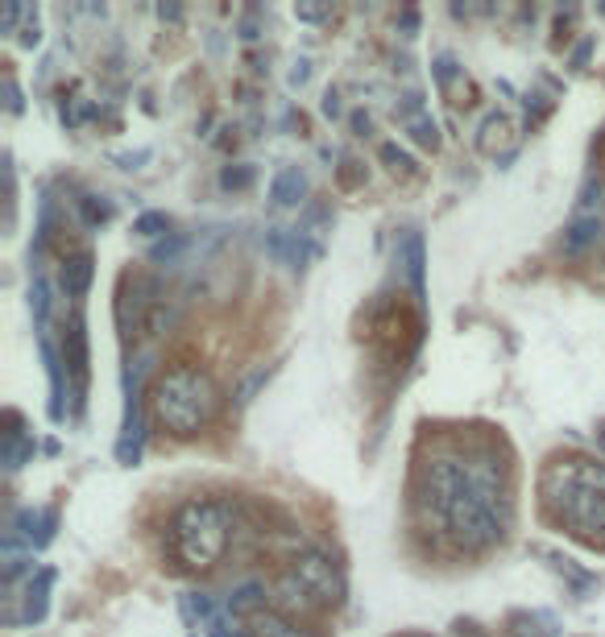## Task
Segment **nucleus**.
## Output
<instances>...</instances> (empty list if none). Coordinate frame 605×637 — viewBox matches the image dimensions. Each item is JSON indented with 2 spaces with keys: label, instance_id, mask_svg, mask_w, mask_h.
Segmentation results:
<instances>
[{
  "label": "nucleus",
  "instance_id": "ddd939ff",
  "mask_svg": "<svg viewBox=\"0 0 605 637\" xmlns=\"http://www.w3.org/2000/svg\"><path fill=\"white\" fill-rule=\"evenodd\" d=\"M266 588L262 584H240L233 596H228V613H262L266 608Z\"/></svg>",
  "mask_w": 605,
  "mask_h": 637
},
{
  "label": "nucleus",
  "instance_id": "7c9ffc66",
  "mask_svg": "<svg viewBox=\"0 0 605 637\" xmlns=\"http://www.w3.org/2000/svg\"><path fill=\"white\" fill-rule=\"evenodd\" d=\"M597 448H602V455H605V422L597 427Z\"/></svg>",
  "mask_w": 605,
  "mask_h": 637
},
{
  "label": "nucleus",
  "instance_id": "9d476101",
  "mask_svg": "<svg viewBox=\"0 0 605 637\" xmlns=\"http://www.w3.org/2000/svg\"><path fill=\"white\" fill-rule=\"evenodd\" d=\"M96 278V265H92V253H75L71 261L63 265V290L71 298H83L88 295V286Z\"/></svg>",
  "mask_w": 605,
  "mask_h": 637
},
{
  "label": "nucleus",
  "instance_id": "4be33fe9",
  "mask_svg": "<svg viewBox=\"0 0 605 637\" xmlns=\"http://www.w3.org/2000/svg\"><path fill=\"white\" fill-rule=\"evenodd\" d=\"M249 183H254V171H249V166H237V171H224L221 174V187H249Z\"/></svg>",
  "mask_w": 605,
  "mask_h": 637
},
{
  "label": "nucleus",
  "instance_id": "0eeeda50",
  "mask_svg": "<svg viewBox=\"0 0 605 637\" xmlns=\"http://www.w3.org/2000/svg\"><path fill=\"white\" fill-rule=\"evenodd\" d=\"M54 526H59L54 510H21L17 513V522L9 526V538H13V543H25L30 551H38V546H47L50 538H54Z\"/></svg>",
  "mask_w": 605,
  "mask_h": 637
},
{
  "label": "nucleus",
  "instance_id": "1a4fd4ad",
  "mask_svg": "<svg viewBox=\"0 0 605 637\" xmlns=\"http://www.w3.org/2000/svg\"><path fill=\"white\" fill-rule=\"evenodd\" d=\"M302 195H307V174H302L299 166H283V171L274 174L270 199L278 203V207H295Z\"/></svg>",
  "mask_w": 605,
  "mask_h": 637
},
{
  "label": "nucleus",
  "instance_id": "393cba45",
  "mask_svg": "<svg viewBox=\"0 0 605 637\" xmlns=\"http://www.w3.org/2000/svg\"><path fill=\"white\" fill-rule=\"evenodd\" d=\"M307 75H311V63H307V59H299V63H295V71H290V88H302V83H307Z\"/></svg>",
  "mask_w": 605,
  "mask_h": 637
},
{
  "label": "nucleus",
  "instance_id": "f257e3e1",
  "mask_svg": "<svg viewBox=\"0 0 605 637\" xmlns=\"http://www.w3.org/2000/svg\"><path fill=\"white\" fill-rule=\"evenodd\" d=\"M423 501L444 522L452 543L464 551H485L502 543L510 526L506 472L494 460H457L440 455L423 468Z\"/></svg>",
  "mask_w": 605,
  "mask_h": 637
},
{
  "label": "nucleus",
  "instance_id": "20e7f679",
  "mask_svg": "<svg viewBox=\"0 0 605 637\" xmlns=\"http://www.w3.org/2000/svg\"><path fill=\"white\" fill-rule=\"evenodd\" d=\"M233 538V505L228 501H187L171 522V546L183 567L207 572L216 567Z\"/></svg>",
  "mask_w": 605,
  "mask_h": 637
},
{
  "label": "nucleus",
  "instance_id": "39448f33",
  "mask_svg": "<svg viewBox=\"0 0 605 637\" xmlns=\"http://www.w3.org/2000/svg\"><path fill=\"white\" fill-rule=\"evenodd\" d=\"M605 233V183L593 174L585 178V187L576 195V207H573V219L564 228V253L568 257H581L589 253Z\"/></svg>",
  "mask_w": 605,
  "mask_h": 637
},
{
  "label": "nucleus",
  "instance_id": "4468645a",
  "mask_svg": "<svg viewBox=\"0 0 605 637\" xmlns=\"http://www.w3.org/2000/svg\"><path fill=\"white\" fill-rule=\"evenodd\" d=\"M50 579H54V575L42 572V575H38V579L30 584V592H25V621H42V617H47Z\"/></svg>",
  "mask_w": 605,
  "mask_h": 637
},
{
  "label": "nucleus",
  "instance_id": "f03ea898",
  "mask_svg": "<svg viewBox=\"0 0 605 637\" xmlns=\"http://www.w3.org/2000/svg\"><path fill=\"white\" fill-rule=\"evenodd\" d=\"M543 505L576 538L605 534V464L585 455H556L543 468Z\"/></svg>",
  "mask_w": 605,
  "mask_h": 637
},
{
  "label": "nucleus",
  "instance_id": "412c9836",
  "mask_svg": "<svg viewBox=\"0 0 605 637\" xmlns=\"http://www.w3.org/2000/svg\"><path fill=\"white\" fill-rule=\"evenodd\" d=\"M80 207L88 224H104V219H109V203H96V195H83Z\"/></svg>",
  "mask_w": 605,
  "mask_h": 637
},
{
  "label": "nucleus",
  "instance_id": "f3484780",
  "mask_svg": "<svg viewBox=\"0 0 605 637\" xmlns=\"http://www.w3.org/2000/svg\"><path fill=\"white\" fill-rule=\"evenodd\" d=\"M262 637H311L307 629L290 625L287 617H262Z\"/></svg>",
  "mask_w": 605,
  "mask_h": 637
},
{
  "label": "nucleus",
  "instance_id": "b1692460",
  "mask_svg": "<svg viewBox=\"0 0 605 637\" xmlns=\"http://www.w3.org/2000/svg\"><path fill=\"white\" fill-rule=\"evenodd\" d=\"M178 249H183V240H178V236H171V240L154 245V253H150V257H154V261H171V257H175Z\"/></svg>",
  "mask_w": 605,
  "mask_h": 637
},
{
  "label": "nucleus",
  "instance_id": "5701e85b",
  "mask_svg": "<svg viewBox=\"0 0 605 637\" xmlns=\"http://www.w3.org/2000/svg\"><path fill=\"white\" fill-rule=\"evenodd\" d=\"M295 17H302V21H324V17H332V4H295Z\"/></svg>",
  "mask_w": 605,
  "mask_h": 637
},
{
  "label": "nucleus",
  "instance_id": "a878e982",
  "mask_svg": "<svg viewBox=\"0 0 605 637\" xmlns=\"http://www.w3.org/2000/svg\"><path fill=\"white\" fill-rule=\"evenodd\" d=\"M4 95H9V112H21V92H17L13 79H4Z\"/></svg>",
  "mask_w": 605,
  "mask_h": 637
},
{
  "label": "nucleus",
  "instance_id": "7ed1b4c3",
  "mask_svg": "<svg viewBox=\"0 0 605 637\" xmlns=\"http://www.w3.org/2000/svg\"><path fill=\"white\" fill-rule=\"evenodd\" d=\"M154 419L178 439L199 435L204 427H212V419L221 414V386L212 381V373L204 369H171V373L158 377L154 386Z\"/></svg>",
  "mask_w": 605,
  "mask_h": 637
},
{
  "label": "nucleus",
  "instance_id": "bb28decb",
  "mask_svg": "<svg viewBox=\"0 0 605 637\" xmlns=\"http://www.w3.org/2000/svg\"><path fill=\"white\" fill-rule=\"evenodd\" d=\"M207 637H249V634H245V629H237V625H233V621H224L221 629H212V634H207Z\"/></svg>",
  "mask_w": 605,
  "mask_h": 637
},
{
  "label": "nucleus",
  "instance_id": "9b49d317",
  "mask_svg": "<svg viewBox=\"0 0 605 637\" xmlns=\"http://www.w3.org/2000/svg\"><path fill=\"white\" fill-rule=\"evenodd\" d=\"M42 360H47V373H50V419H63V364H59V352H54L50 331H42Z\"/></svg>",
  "mask_w": 605,
  "mask_h": 637
},
{
  "label": "nucleus",
  "instance_id": "6ab92c4d",
  "mask_svg": "<svg viewBox=\"0 0 605 637\" xmlns=\"http://www.w3.org/2000/svg\"><path fill=\"white\" fill-rule=\"evenodd\" d=\"M382 157H386V162H390V171H402V174H411V171H414L411 154H407V150H399L394 141H386V145H382Z\"/></svg>",
  "mask_w": 605,
  "mask_h": 637
},
{
  "label": "nucleus",
  "instance_id": "cd10ccee",
  "mask_svg": "<svg viewBox=\"0 0 605 637\" xmlns=\"http://www.w3.org/2000/svg\"><path fill=\"white\" fill-rule=\"evenodd\" d=\"M158 17H162V21H178V17H183V9H178V4H158Z\"/></svg>",
  "mask_w": 605,
  "mask_h": 637
},
{
  "label": "nucleus",
  "instance_id": "423d86ee",
  "mask_svg": "<svg viewBox=\"0 0 605 637\" xmlns=\"http://www.w3.org/2000/svg\"><path fill=\"white\" fill-rule=\"evenodd\" d=\"M290 575L299 579L307 605H340V600H345V579L336 572V563L316 555V551L299 555L295 567H290Z\"/></svg>",
  "mask_w": 605,
  "mask_h": 637
},
{
  "label": "nucleus",
  "instance_id": "dca6fc26",
  "mask_svg": "<svg viewBox=\"0 0 605 637\" xmlns=\"http://www.w3.org/2000/svg\"><path fill=\"white\" fill-rule=\"evenodd\" d=\"M270 373H274V369H266V364H262V369H254V373H249V377H245V381L237 386V402H240V405L254 402V393H257L262 386H266V381H270Z\"/></svg>",
  "mask_w": 605,
  "mask_h": 637
},
{
  "label": "nucleus",
  "instance_id": "2eb2a0df",
  "mask_svg": "<svg viewBox=\"0 0 605 637\" xmlns=\"http://www.w3.org/2000/svg\"><path fill=\"white\" fill-rule=\"evenodd\" d=\"M30 455H33V439H21L17 431L4 435V468H9V472H17Z\"/></svg>",
  "mask_w": 605,
  "mask_h": 637
},
{
  "label": "nucleus",
  "instance_id": "2f4dec72",
  "mask_svg": "<svg viewBox=\"0 0 605 637\" xmlns=\"http://www.w3.org/2000/svg\"><path fill=\"white\" fill-rule=\"evenodd\" d=\"M407 637H431V634H407Z\"/></svg>",
  "mask_w": 605,
  "mask_h": 637
},
{
  "label": "nucleus",
  "instance_id": "c756f323",
  "mask_svg": "<svg viewBox=\"0 0 605 637\" xmlns=\"http://www.w3.org/2000/svg\"><path fill=\"white\" fill-rule=\"evenodd\" d=\"M324 112H328V116H336V112H340V95H336V92L324 95Z\"/></svg>",
  "mask_w": 605,
  "mask_h": 637
},
{
  "label": "nucleus",
  "instance_id": "a211bd4d",
  "mask_svg": "<svg viewBox=\"0 0 605 637\" xmlns=\"http://www.w3.org/2000/svg\"><path fill=\"white\" fill-rule=\"evenodd\" d=\"M171 228V219L162 216V212H145V216H137V224H133V233H142V236H162Z\"/></svg>",
  "mask_w": 605,
  "mask_h": 637
},
{
  "label": "nucleus",
  "instance_id": "f8f14e48",
  "mask_svg": "<svg viewBox=\"0 0 605 637\" xmlns=\"http://www.w3.org/2000/svg\"><path fill=\"white\" fill-rule=\"evenodd\" d=\"M399 261L407 265V278H411L414 298H423V295H428V286H423V236H419V233H411V236H407V240H402Z\"/></svg>",
  "mask_w": 605,
  "mask_h": 637
},
{
  "label": "nucleus",
  "instance_id": "aec40b11",
  "mask_svg": "<svg viewBox=\"0 0 605 637\" xmlns=\"http://www.w3.org/2000/svg\"><path fill=\"white\" fill-rule=\"evenodd\" d=\"M494 133L498 137L506 133V116H498V112L494 116H485V125H481V141H478L481 150H494Z\"/></svg>",
  "mask_w": 605,
  "mask_h": 637
},
{
  "label": "nucleus",
  "instance_id": "c85d7f7f",
  "mask_svg": "<svg viewBox=\"0 0 605 637\" xmlns=\"http://www.w3.org/2000/svg\"><path fill=\"white\" fill-rule=\"evenodd\" d=\"M17 17H21V4H9V9H4V33L17 25Z\"/></svg>",
  "mask_w": 605,
  "mask_h": 637
},
{
  "label": "nucleus",
  "instance_id": "6e6552de",
  "mask_svg": "<svg viewBox=\"0 0 605 637\" xmlns=\"http://www.w3.org/2000/svg\"><path fill=\"white\" fill-rule=\"evenodd\" d=\"M394 116H399V125L411 133L419 145H428V150H435L440 145V133H435V121L428 116V109H423V100L419 95H402V104L394 109Z\"/></svg>",
  "mask_w": 605,
  "mask_h": 637
}]
</instances>
